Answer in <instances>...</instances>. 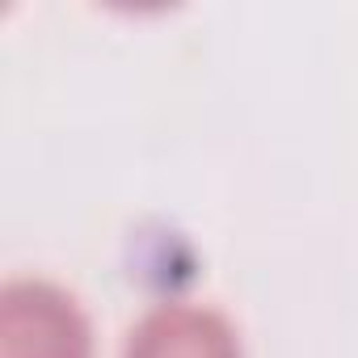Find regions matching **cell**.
Returning <instances> with one entry per match:
<instances>
[{
    "mask_svg": "<svg viewBox=\"0 0 358 358\" xmlns=\"http://www.w3.org/2000/svg\"><path fill=\"white\" fill-rule=\"evenodd\" d=\"M0 358H93L89 312L51 278H9L0 287Z\"/></svg>",
    "mask_w": 358,
    "mask_h": 358,
    "instance_id": "1",
    "label": "cell"
},
{
    "mask_svg": "<svg viewBox=\"0 0 358 358\" xmlns=\"http://www.w3.org/2000/svg\"><path fill=\"white\" fill-rule=\"evenodd\" d=\"M122 358H245L236 324L211 308L190 299L152 303L122 341Z\"/></svg>",
    "mask_w": 358,
    "mask_h": 358,
    "instance_id": "2",
    "label": "cell"
}]
</instances>
